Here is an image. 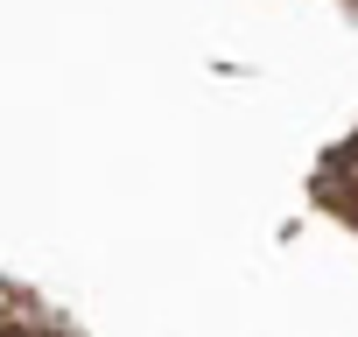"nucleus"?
Returning a JSON list of instances; mask_svg holds the SVG:
<instances>
[{"label":"nucleus","instance_id":"1","mask_svg":"<svg viewBox=\"0 0 358 337\" xmlns=\"http://www.w3.org/2000/svg\"><path fill=\"white\" fill-rule=\"evenodd\" d=\"M323 204L344 211V218H358V141H351L344 155H330V168H323Z\"/></svg>","mask_w":358,"mask_h":337},{"label":"nucleus","instance_id":"2","mask_svg":"<svg viewBox=\"0 0 358 337\" xmlns=\"http://www.w3.org/2000/svg\"><path fill=\"white\" fill-rule=\"evenodd\" d=\"M0 337H43L36 323H15V316H0Z\"/></svg>","mask_w":358,"mask_h":337}]
</instances>
